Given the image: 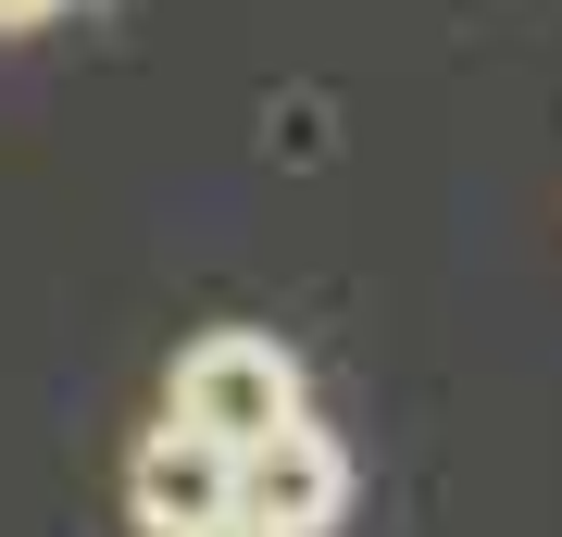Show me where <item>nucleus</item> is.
<instances>
[{
	"label": "nucleus",
	"instance_id": "f03ea898",
	"mask_svg": "<svg viewBox=\"0 0 562 537\" xmlns=\"http://www.w3.org/2000/svg\"><path fill=\"white\" fill-rule=\"evenodd\" d=\"M238 513L250 525H276V537H325L350 513V450L325 438L313 413H288L276 438H250L238 450Z\"/></svg>",
	"mask_w": 562,
	"mask_h": 537
},
{
	"label": "nucleus",
	"instance_id": "39448f33",
	"mask_svg": "<svg viewBox=\"0 0 562 537\" xmlns=\"http://www.w3.org/2000/svg\"><path fill=\"white\" fill-rule=\"evenodd\" d=\"M188 537H276V525H250V513H225V525H188Z\"/></svg>",
	"mask_w": 562,
	"mask_h": 537
},
{
	"label": "nucleus",
	"instance_id": "20e7f679",
	"mask_svg": "<svg viewBox=\"0 0 562 537\" xmlns=\"http://www.w3.org/2000/svg\"><path fill=\"white\" fill-rule=\"evenodd\" d=\"M63 0H0V38H25V25H50Z\"/></svg>",
	"mask_w": 562,
	"mask_h": 537
},
{
	"label": "nucleus",
	"instance_id": "7ed1b4c3",
	"mask_svg": "<svg viewBox=\"0 0 562 537\" xmlns=\"http://www.w3.org/2000/svg\"><path fill=\"white\" fill-rule=\"evenodd\" d=\"M125 513H138L150 537L225 525V513H238V450H225V438H201V425H176V413H162L150 438H138V462H125Z\"/></svg>",
	"mask_w": 562,
	"mask_h": 537
},
{
	"label": "nucleus",
	"instance_id": "f257e3e1",
	"mask_svg": "<svg viewBox=\"0 0 562 537\" xmlns=\"http://www.w3.org/2000/svg\"><path fill=\"white\" fill-rule=\"evenodd\" d=\"M288 413H301V350H288V338H262V325H213V338L176 350V425L250 450V438H276Z\"/></svg>",
	"mask_w": 562,
	"mask_h": 537
}]
</instances>
